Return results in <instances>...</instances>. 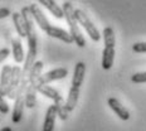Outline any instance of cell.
Masks as SVG:
<instances>
[{"label": "cell", "mask_w": 146, "mask_h": 131, "mask_svg": "<svg viewBox=\"0 0 146 131\" xmlns=\"http://www.w3.org/2000/svg\"><path fill=\"white\" fill-rule=\"evenodd\" d=\"M11 66H4L0 73V93L1 96H8L9 87H10V81H11Z\"/></svg>", "instance_id": "8992f818"}, {"label": "cell", "mask_w": 146, "mask_h": 131, "mask_svg": "<svg viewBox=\"0 0 146 131\" xmlns=\"http://www.w3.org/2000/svg\"><path fill=\"white\" fill-rule=\"evenodd\" d=\"M45 33H47L49 37H52V38H57L59 39V41L64 42V43H74V41H73V37L71 33H68L67 30L62 29V28H57V27H49L47 30H45Z\"/></svg>", "instance_id": "ba28073f"}, {"label": "cell", "mask_w": 146, "mask_h": 131, "mask_svg": "<svg viewBox=\"0 0 146 131\" xmlns=\"http://www.w3.org/2000/svg\"><path fill=\"white\" fill-rule=\"evenodd\" d=\"M38 3H40L42 5H44V7L47 8L56 18H58V19H60V18L64 17L63 9L60 8L59 5H57L54 0H38Z\"/></svg>", "instance_id": "9a60e30c"}, {"label": "cell", "mask_w": 146, "mask_h": 131, "mask_svg": "<svg viewBox=\"0 0 146 131\" xmlns=\"http://www.w3.org/2000/svg\"><path fill=\"white\" fill-rule=\"evenodd\" d=\"M62 9H63V13H64V18L67 20V24L69 25V29H71L69 33H71L72 37H73V41H74V43L80 48H83L84 45H86V41H84L83 34H82L80 27H78L77 18H76V15H74L76 9L73 8V5L69 1H66L64 4H63Z\"/></svg>", "instance_id": "6da1fadb"}, {"label": "cell", "mask_w": 146, "mask_h": 131, "mask_svg": "<svg viewBox=\"0 0 146 131\" xmlns=\"http://www.w3.org/2000/svg\"><path fill=\"white\" fill-rule=\"evenodd\" d=\"M54 105H56V107H57L58 117L60 118V120L66 121L67 118H68V114H69L68 108H67V106H66V101L63 98H60V100H58V101L54 102Z\"/></svg>", "instance_id": "44dd1931"}, {"label": "cell", "mask_w": 146, "mask_h": 131, "mask_svg": "<svg viewBox=\"0 0 146 131\" xmlns=\"http://www.w3.org/2000/svg\"><path fill=\"white\" fill-rule=\"evenodd\" d=\"M68 74V71L66 68H57L53 69V71H49L44 74H42L38 80V86H42V84H48L53 81H58L62 80V78L67 77Z\"/></svg>", "instance_id": "277c9868"}, {"label": "cell", "mask_w": 146, "mask_h": 131, "mask_svg": "<svg viewBox=\"0 0 146 131\" xmlns=\"http://www.w3.org/2000/svg\"><path fill=\"white\" fill-rule=\"evenodd\" d=\"M28 84V80L27 78H22L17 92V97H15V105L13 108V116H11V121L14 124H19L23 116V108L25 106V101H24V96H25V88Z\"/></svg>", "instance_id": "7a4b0ae2"}, {"label": "cell", "mask_w": 146, "mask_h": 131, "mask_svg": "<svg viewBox=\"0 0 146 131\" xmlns=\"http://www.w3.org/2000/svg\"><path fill=\"white\" fill-rule=\"evenodd\" d=\"M132 51L136 53H146V42H139L132 45Z\"/></svg>", "instance_id": "603a6c76"}, {"label": "cell", "mask_w": 146, "mask_h": 131, "mask_svg": "<svg viewBox=\"0 0 146 131\" xmlns=\"http://www.w3.org/2000/svg\"><path fill=\"white\" fill-rule=\"evenodd\" d=\"M131 81L133 83H145L146 82V72H140V73L132 74Z\"/></svg>", "instance_id": "7402d4cb"}, {"label": "cell", "mask_w": 146, "mask_h": 131, "mask_svg": "<svg viewBox=\"0 0 146 131\" xmlns=\"http://www.w3.org/2000/svg\"><path fill=\"white\" fill-rule=\"evenodd\" d=\"M43 62L40 61H35V63L33 65L32 69L29 72V77H28V82L29 83H34L38 86V80L42 76V69H43Z\"/></svg>", "instance_id": "e0dca14e"}, {"label": "cell", "mask_w": 146, "mask_h": 131, "mask_svg": "<svg viewBox=\"0 0 146 131\" xmlns=\"http://www.w3.org/2000/svg\"><path fill=\"white\" fill-rule=\"evenodd\" d=\"M0 112H1L3 115H7L9 112V106H8V103L5 102V100L3 98L1 93H0Z\"/></svg>", "instance_id": "cb8c5ba5"}, {"label": "cell", "mask_w": 146, "mask_h": 131, "mask_svg": "<svg viewBox=\"0 0 146 131\" xmlns=\"http://www.w3.org/2000/svg\"><path fill=\"white\" fill-rule=\"evenodd\" d=\"M78 97H80V88H77V87L69 88L68 97H67V101H66V106L69 112L74 110L76 105H77V102H78Z\"/></svg>", "instance_id": "ac0fdd59"}, {"label": "cell", "mask_w": 146, "mask_h": 131, "mask_svg": "<svg viewBox=\"0 0 146 131\" xmlns=\"http://www.w3.org/2000/svg\"><path fill=\"white\" fill-rule=\"evenodd\" d=\"M11 47H13V56H14V61L17 63H22L25 61L24 57V51H23V45L20 39H13L11 42Z\"/></svg>", "instance_id": "d6986e66"}, {"label": "cell", "mask_w": 146, "mask_h": 131, "mask_svg": "<svg viewBox=\"0 0 146 131\" xmlns=\"http://www.w3.org/2000/svg\"><path fill=\"white\" fill-rule=\"evenodd\" d=\"M107 103H108L110 107H111L112 111H113L115 114H116L117 116L121 118V120L127 121V120L130 118V112H129V110L125 108L117 98H115V97H110V98L107 100Z\"/></svg>", "instance_id": "9c48e42d"}, {"label": "cell", "mask_w": 146, "mask_h": 131, "mask_svg": "<svg viewBox=\"0 0 146 131\" xmlns=\"http://www.w3.org/2000/svg\"><path fill=\"white\" fill-rule=\"evenodd\" d=\"M58 116L56 105H50L45 112V118H44V125H43V131H53L54 130V124H56V118Z\"/></svg>", "instance_id": "30bf717a"}, {"label": "cell", "mask_w": 146, "mask_h": 131, "mask_svg": "<svg viewBox=\"0 0 146 131\" xmlns=\"http://www.w3.org/2000/svg\"><path fill=\"white\" fill-rule=\"evenodd\" d=\"M29 9H30V13L33 15V19L35 20V23L38 24V27L45 32V30L50 27V24L48 22L47 18H45V15L43 14V11L40 10V8H39L36 4H30Z\"/></svg>", "instance_id": "52a82bcc"}, {"label": "cell", "mask_w": 146, "mask_h": 131, "mask_svg": "<svg viewBox=\"0 0 146 131\" xmlns=\"http://www.w3.org/2000/svg\"><path fill=\"white\" fill-rule=\"evenodd\" d=\"M8 56H9V49H7V48H3V49H0V63H1L3 61L7 59Z\"/></svg>", "instance_id": "d4e9b609"}, {"label": "cell", "mask_w": 146, "mask_h": 131, "mask_svg": "<svg viewBox=\"0 0 146 131\" xmlns=\"http://www.w3.org/2000/svg\"><path fill=\"white\" fill-rule=\"evenodd\" d=\"M74 15H76V18H77V22L80 23L84 29H86V32L88 33L90 38L92 39L93 42H98L100 39H101L100 32H98V29L93 25V23L90 20L88 15H86V13H84V11H82V10H80V9H76V10H74Z\"/></svg>", "instance_id": "3957f363"}, {"label": "cell", "mask_w": 146, "mask_h": 131, "mask_svg": "<svg viewBox=\"0 0 146 131\" xmlns=\"http://www.w3.org/2000/svg\"><path fill=\"white\" fill-rule=\"evenodd\" d=\"M8 15H10V10L8 8H0V19H4Z\"/></svg>", "instance_id": "484cf974"}, {"label": "cell", "mask_w": 146, "mask_h": 131, "mask_svg": "<svg viewBox=\"0 0 146 131\" xmlns=\"http://www.w3.org/2000/svg\"><path fill=\"white\" fill-rule=\"evenodd\" d=\"M20 81H22V68L19 66H14L13 69H11V81H10V87H9V92H8L9 98L15 100Z\"/></svg>", "instance_id": "5b68a950"}, {"label": "cell", "mask_w": 146, "mask_h": 131, "mask_svg": "<svg viewBox=\"0 0 146 131\" xmlns=\"http://www.w3.org/2000/svg\"><path fill=\"white\" fill-rule=\"evenodd\" d=\"M103 39H105V47H115L116 39H115V33L111 27H106L103 29Z\"/></svg>", "instance_id": "ffe728a7"}, {"label": "cell", "mask_w": 146, "mask_h": 131, "mask_svg": "<svg viewBox=\"0 0 146 131\" xmlns=\"http://www.w3.org/2000/svg\"><path fill=\"white\" fill-rule=\"evenodd\" d=\"M36 91H38L39 93H42L43 96L48 97V98H50V100H53L54 102L62 98L60 93L56 90V88H53V87H50V86H47V84H42V86H38Z\"/></svg>", "instance_id": "2e32d148"}, {"label": "cell", "mask_w": 146, "mask_h": 131, "mask_svg": "<svg viewBox=\"0 0 146 131\" xmlns=\"http://www.w3.org/2000/svg\"><path fill=\"white\" fill-rule=\"evenodd\" d=\"M0 131H13V130H11L9 126H7V127H3V129H0Z\"/></svg>", "instance_id": "4316f807"}, {"label": "cell", "mask_w": 146, "mask_h": 131, "mask_svg": "<svg viewBox=\"0 0 146 131\" xmlns=\"http://www.w3.org/2000/svg\"><path fill=\"white\" fill-rule=\"evenodd\" d=\"M36 88H38V86L34 83H29L27 84V88H25V96H24V101H25V106L28 108H33L35 106L36 103Z\"/></svg>", "instance_id": "7c38bea8"}, {"label": "cell", "mask_w": 146, "mask_h": 131, "mask_svg": "<svg viewBox=\"0 0 146 131\" xmlns=\"http://www.w3.org/2000/svg\"><path fill=\"white\" fill-rule=\"evenodd\" d=\"M115 59V47H105L102 52V68L111 69Z\"/></svg>", "instance_id": "4fadbf2b"}, {"label": "cell", "mask_w": 146, "mask_h": 131, "mask_svg": "<svg viewBox=\"0 0 146 131\" xmlns=\"http://www.w3.org/2000/svg\"><path fill=\"white\" fill-rule=\"evenodd\" d=\"M13 23L15 25V29H17L18 32V35L24 38V37H27V27H25V22H24V18L22 13H13Z\"/></svg>", "instance_id": "5bb4252c"}, {"label": "cell", "mask_w": 146, "mask_h": 131, "mask_svg": "<svg viewBox=\"0 0 146 131\" xmlns=\"http://www.w3.org/2000/svg\"><path fill=\"white\" fill-rule=\"evenodd\" d=\"M84 73H86V65L83 62H78L74 67V73H73L72 78V87L81 88L82 82L84 78Z\"/></svg>", "instance_id": "8fae6325"}]
</instances>
